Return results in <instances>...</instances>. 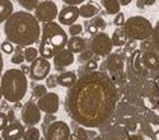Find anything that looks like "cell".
<instances>
[{"label": "cell", "instance_id": "cell-1", "mask_svg": "<svg viewBox=\"0 0 159 140\" xmlns=\"http://www.w3.org/2000/svg\"><path fill=\"white\" fill-rule=\"evenodd\" d=\"M116 103L115 80L110 74L97 70L78 78L65 99L70 119L87 129H97L107 124L115 113Z\"/></svg>", "mask_w": 159, "mask_h": 140}, {"label": "cell", "instance_id": "cell-2", "mask_svg": "<svg viewBox=\"0 0 159 140\" xmlns=\"http://www.w3.org/2000/svg\"><path fill=\"white\" fill-rule=\"evenodd\" d=\"M4 34L7 40L16 46L28 47L39 42L41 25L31 11L18 10L5 20Z\"/></svg>", "mask_w": 159, "mask_h": 140}, {"label": "cell", "instance_id": "cell-3", "mask_svg": "<svg viewBox=\"0 0 159 140\" xmlns=\"http://www.w3.org/2000/svg\"><path fill=\"white\" fill-rule=\"evenodd\" d=\"M68 33L62 28V25L56 22L42 23L41 27V38H39L38 52L39 56L45 59H54L56 54L66 48L68 45Z\"/></svg>", "mask_w": 159, "mask_h": 140}, {"label": "cell", "instance_id": "cell-4", "mask_svg": "<svg viewBox=\"0 0 159 140\" xmlns=\"http://www.w3.org/2000/svg\"><path fill=\"white\" fill-rule=\"evenodd\" d=\"M3 98L9 103L20 102L28 91V79L20 69H9L4 71L0 82Z\"/></svg>", "mask_w": 159, "mask_h": 140}, {"label": "cell", "instance_id": "cell-5", "mask_svg": "<svg viewBox=\"0 0 159 140\" xmlns=\"http://www.w3.org/2000/svg\"><path fill=\"white\" fill-rule=\"evenodd\" d=\"M153 24L148 18H145L143 16H132L126 19L124 31L126 32L127 37L130 40L135 41H143L150 38L153 33Z\"/></svg>", "mask_w": 159, "mask_h": 140}, {"label": "cell", "instance_id": "cell-6", "mask_svg": "<svg viewBox=\"0 0 159 140\" xmlns=\"http://www.w3.org/2000/svg\"><path fill=\"white\" fill-rule=\"evenodd\" d=\"M89 45H90V50L93 51L96 56L107 57L108 55L112 54L113 43H112L111 37L106 32H98L93 34Z\"/></svg>", "mask_w": 159, "mask_h": 140}, {"label": "cell", "instance_id": "cell-7", "mask_svg": "<svg viewBox=\"0 0 159 140\" xmlns=\"http://www.w3.org/2000/svg\"><path fill=\"white\" fill-rule=\"evenodd\" d=\"M59 11L60 10L55 2H52V0H43V2H41L37 5L34 10V16L39 23H47V22L55 20L59 16Z\"/></svg>", "mask_w": 159, "mask_h": 140}, {"label": "cell", "instance_id": "cell-8", "mask_svg": "<svg viewBox=\"0 0 159 140\" xmlns=\"http://www.w3.org/2000/svg\"><path fill=\"white\" fill-rule=\"evenodd\" d=\"M71 131L69 125L56 120L45 130V140H70Z\"/></svg>", "mask_w": 159, "mask_h": 140}, {"label": "cell", "instance_id": "cell-9", "mask_svg": "<svg viewBox=\"0 0 159 140\" xmlns=\"http://www.w3.org/2000/svg\"><path fill=\"white\" fill-rule=\"evenodd\" d=\"M30 78L34 82H41L46 79L51 73V62L48 59H45L42 56H38L36 60H33L30 65Z\"/></svg>", "mask_w": 159, "mask_h": 140}, {"label": "cell", "instance_id": "cell-10", "mask_svg": "<svg viewBox=\"0 0 159 140\" xmlns=\"http://www.w3.org/2000/svg\"><path fill=\"white\" fill-rule=\"evenodd\" d=\"M41 110H39L38 105L31 99L25 102V105L22 107L20 111V119L24 125L27 126H36L37 124L41 122Z\"/></svg>", "mask_w": 159, "mask_h": 140}, {"label": "cell", "instance_id": "cell-11", "mask_svg": "<svg viewBox=\"0 0 159 140\" xmlns=\"http://www.w3.org/2000/svg\"><path fill=\"white\" fill-rule=\"evenodd\" d=\"M37 105L45 113H56L60 108V97L55 92H47L37 101Z\"/></svg>", "mask_w": 159, "mask_h": 140}, {"label": "cell", "instance_id": "cell-12", "mask_svg": "<svg viewBox=\"0 0 159 140\" xmlns=\"http://www.w3.org/2000/svg\"><path fill=\"white\" fill-rule=\"evenodd\" d=\"M124 66H125V60L122 57V55L120 54H111L106 59V62L102 64L101 66V71H108L110 74H120L124 71Z\"/></svg>", "mask_w": 159, "mask_h": 140}, {"label": "cell", "instance_id": "cell-13", "mask_svg": "<svg viewBox=\"0 0 159 140\" xmlns=\"http://www.w3.org/2000/svg\"><path fill=\"white\" fill-rule=\"evenodd\" d=\"M80 17V13H79V8L78 7H73V5H66L62 7V9L59 11L57 16V20L61 25H71L74 23H76V20Z\"/></svg>", "mask_w": 159, "mask_h": 140}, {"label": "cell", "instance_id": "cell-14", "mask_svg": "<svg viewBox=\"0 0 159 140\" xmlns=\"http://www.w3.org/2000/svg\"><path fill=\"white\" fill-rule=\"evenodd\" d=\"M24 126L23 124L14 121V122H9V125L2 131V138L4 140H20L23 139L24 135Z\"/></svg>", "mask_w": 159, "mask_h": 140}, {"label": "cell", "instance_id": "cell-15", "mask_svg": "<svg viewBox=\"0 0 159 140\" xmlns=\"http://www.w3.org/2000/svg\"><path fill=\"white\" fill-rule=\"evenodd\" d=\"M74 62V54L68 48H64L59 54L54 56V65L56 69H64L70 66Z\"/></svg>", "mask_w": 159, "mask_h": 140}, {"label": "cell", "instance_id": "cell-16", "mask_svg": "<svg viewBox=\"0 0 159 140\" xmlns=\"http://www.w3.org/2000/svg\"><path fill=\"white\" fill-rule=\"evenodd\" d=\"M141 64L148 70H159V52L157 51H145L140 55Z\"/></svg>", "mask_w": 159, "mask_h": 140}, {"label": "cell", "instance_id": "cell-17", "mask_svg": "<svg viewBox=\"0 0 159 140\" xmlns=\"http://www.w3.org/2000/svg\"><path fill=\"white\" fill-rule=\"evenodd\" d=\"M66 48L71 51L73 54H80L82 51H84L87 48V42L84 38L79 37V36H70V38L68 40Z\"/></svg>", "mask_w": 159, "mask_h": 140}, {"label": "cell", "instance_id": "cell-18", "mask_svg": "<svg viewBox=\"0 0 159 140\" xmlns=\"http://www.w3.org/2000/svg\"><path fill=\"white\" fill-rule=\"evenodd\" d=\"M78 80V76L74 71H70V70H66V71H62L57 75V84L64 87V88H68L70 89Z\"/></svg>", "mask_w": 159, "mask_h": 140}, {"label": "cell", "instance_id": "cell-19", "mask_svg": "<svg viewBox=\"0 0 159 140\" xmlns=\"http://www.w3.org/2000/svg\"><path fill=\"white\" fill-rule=\"evenodd\" d=\"M14 5L11 0H0V24L5 23V20L13 14Z\"/></svg>", "mask_w": 159, "mask_h": 140}, {"label": "cell", "instance_id": "cell-20", "mask_svg": "<svg viewBox=\"0 0 159 140\" xmlns=\"http://www.w3.org/2000/svg\"><path fill=\"white\" fill-rule=\"evenodd\" d=\"M98 7L96 4L92 3H87V4H82L79 7V13H80V17L85 18V19H92L93 17H96L98 14Z\"/></svg>", "mask_w": 159, "mask_h": 140}, {"label": "cell", "instance_id": "cell-21", "mask_svg": "<svg viewBox=\"0 0 159 140\" xmlns=\"http://www.w3.org/2000/svg\"><path fill=\"white\" fill-rule=\"evenodd\" d=\"M101 4L110 16H116L121 10V4L118 0H101Z\"/></svg>", "mask_w": 159, "mask_h": 140}, {"label": "cell", "instance_id": "cell-22", "mask_svg": "<svg viewBox=\"0 0 159 140\" xmlns=\"http://www.w3.org/2000/svg\"><path fill=\"white\" fill-rule=\"evenodd\" d=\"M111 40H112L113 46H116V47H121V46L126 45V42L130 40V38L127 37V34H126V32H125L124 29H121L120 27H118V28L112 33Z\"/></svg>", "mask_w": 159, "mask_h": 140}, {"label": "cell", "instance_id": "cell-23", "mask_svg": "<svg viewBox=\"0 0 159 140\" xmlns=\"http://www.w3.org/2000/svg\"><path fill=\"white\" fill-rule=\"evenodd\" d=\"M41 139V133L36 126H28V129H25L23 140H39Z\"/></svg>", "mask_w": 159, "mask_h": 140}, {"label": "cell", "instance_id": "cell-24", "mask_svg": "<svg viewBox=\"0 0 159 140\" xmlns=\"http://www.w3.org/2000/svg\"><path fill=\"white\" fill-rule=\"evenodd\" d=\"M23 55H24V60L31 64L33 60H36L39 56V52H38V48H34L33 46H28V47H24Z\"/></svg>", "mask_w": 159, "mask_h": 140}, {"label": "cell", "instance_id": "cell-25", "mask_svg": "<svg viewBox=\"0 0 159 140\" xmlns=\"http://www.w3.org/2000/svg\"><path fill=\"white\" fill-rule=\"evenodd\" d=\"M18 4L27 11H32L36 10L37 5L39 4V0H17Z\"/></svg>", "mask_w": 159, "mask_h": 140}, {"label": "cell", "instance_id": "cell-26", "mask_svg": "<svg viewBox=\"0 0 159 140\" xmlns=\"http://www.w3.org/2000/svg\"><path fill=\"white\" fill-rule=\"evenodd\" d=\"M47 87L43 84H36L34 87H32V97L39 99L41 97H43L47 93Z\"/></svg>", "mask_w": 159, "mask_h": 140}, {"label": "cell", "instance_id": "cell-27", "mask_svg": "<svg viewBox=\"0 0 159 140\" xmlns=\"http://www.w3.org/2000/svg\"><path fill=\"white\" fill-rule=\"evenodd\" d=\"M94 57H96V55H94L93 51H92L90 48H85L84 51H82V52L79 54L78 61L80 62V64H84V62H87V61H89L92 59H94Z\"/></svg>", "mask_w": 159, "mask_h": 140}, {"label": "cell", "instance_id": "cell-28", "mask_svg": "<svg viewBox=\"0 0 159 140\" xmlns=\"http://www.w3.org/2000/svg\"><path fill=\"white\" fill-rule=\"evenodd\" d=\"M89 25H92V27L97 28L98 31H102V29H106V27H107V23H106V20H104L103 18L96 16V17H93V18L90 19Z\"/></svg>", "mask_w": 159, "mask_h": 140}, {"label": "cell", "instance_id": "cell-29", "mask_svg": "<svg viewBox=\"0 0 159 140\" xmlns=\"http://www.w3.org/2000/svg\"><path fill=\"white\" fill-rule=\"evenodd\" d=\"M150 40L153 42V46L155 48L157 52H159V22L155 23L154 28H153V33L150 36Z\"/></svg>", "mask_w": 159, "mask_h": 140}, {"label": "cell", "instance_id": "cell-30", "mask_svg": "<svg viewBox=\"0 0 159 140\" xmlns=\"http://www.w3.org/2000/svg\"><path fill=\"white\" fill-rule=\"evenodd\" d=\"M98 68H99L98 61L96 59H92V60H89L84 64V74L90 73V71H96V70H98Z\"/></svg>", "mask_w": 159, "mask_h": 140}, {"label": "cell", "instance_id": "cell-31", "mask_svg": "<svg viewBox=\"0 0 159 140\" xmlns=\"http://www.w3.org/2000/svg\"><path fill=\"white\" fill-rule=\"evenodd\" d=\"M0 50L3 51L4 54H7V55H10V54H13L16 51V47H14V45H13L10 41H4L3 43H2V46H0Z\"/></svg>", "mask_w": 159, "mask_h": 140}, {"label": "cell", "instance_id": "cell-32", "mask_svg": "<svg viewBox=\"0 0 159 140\" xmlns=\"http://www.w3.org/2000/svg\"><path fill=\"white\" fill-rule=\"evenodd\" d=\"M70 36H79L83 32V25L79 24V23H74L71 25H69V29H68Z\"/></svg>", "mask_w": 159, "mask_h": 140}, {"label": "cell", "instance_id": "cell-33", "mask_svg": "<svg viewBox=\"0 0 159 140\" xmlns=\"http://www.w3.org/2000/svg\"><path fill=\"white\" fill-rule=\"evenodd\" d=\"M140 51L141 52H145V51H155L154 46H153V42L150 38H147V40H143L141 43H140Z\"/></svg>", "mask_w": 159, "mask_h": 140}, {"label": "cell", "instance_id": "cell-34", "mask_svg": "<svg viewBox=\"0 0 159 140\" xmlns=\"http://www.w3.org/2000/svg\"><path fill=\"white\" fill-rule=\"evenodd\" d=\"M24 61H25V60H24V55H23L22 51H20V52L16 51V52L13 54L11 59H10V62H11V64H16V65H22Z\"/></svg>", "mask_w": 159, "mask_h": 140}, {"label": "cell", "instance_id": "cell-35", "mask_svg": "<svg viewBox=\"0 0 159 140\" xmlns=\"http://www.w3.org/2000/svg\"><path fill=\"white\" fill-rule=\"evenodd\" d=\"M90 133H93V131H88V130H85L84 126H80L76 130L75 134H76V136H78L79 140H89V134Z\"/></svg>", "mask_w": 159, "mask_h": 140}, {"label": "cell", "instance_id": "cell-36", "mask_svg": "<svg viewBox=\"0 0 159 140\" xmlns=\"http://www.w3.org/2000/svg\"><path fill=\"white\" fill-rule=\"evenodd\" d=\"M59 84H57V76L54 75V74H50L47 78H46V87L48 89H54L56 88Z\"/></svg>", "mask_w": 159, "mask_h": 140}, {"label": "cell", "instance_id": "cell-37", "mask_svg": "<svg viewBox=\"0 0 159 140\" xmlns=\"http://www.w3.org/2000/svg\"><path fill=\"white\" fill-rule=\"evenodd\" d=\"M125 16H124V13H117V14L115 16V18H113V24L116 25V27H124L125 25Z\"/></svg>", "mask_w": 159, "mask_h": 140}, {"label": "cell", "instance_id": "cell-38", "mask_svg": "<svg viewBox=\"0 0 159 140\" xmlns=\"http://www.w3.org/2000/svg\"><path fill=\"white\" fill-rule=\"evenodd\" d=\"M54 121H56V116H55V113H46V117L43 119V122H42V127L46 130L47 127L46 126H50Z\"/></svg>", "mask_w": 159, "mask_h": 140}, {"label": "cell", "instance_id": "cell-39", "mask_svg": "<svg viewBox=\"0 0 159 140\" xmlns=\"http://www.w3.org/2000/svg\"><path fill=\"white\" fill-rule=\"evenodd\" d=\"M8 125H9V120H8L7 113L3 112V111H0V131H3Z\"/></svg>", "mask_w": 159, "mask_h": 140}, {"label": "cell", "instance_id": "cell-40", "mask_svg": "<svg viewBox=\"0 0 159 140\" xmlns=\"http://www.w3.org/2000/svg\"><path fill=\"white\" fill-rule=\"evenodd\" d=\"M62 3H65L66 5H73V7H78L84 4V0H62Z\"/></svg>", "mask_w": 159, "mask_h": 140}, {"label": "cell", "instance_id": "cell-41", "mask_svg": "<svg viewBox=\"0 0 159 140\" xmlns=\"http://www.w3.org/2000/svg\"><path fill=\"white\" fill-rule=\"evenodd\" d=\"M149 121H150L153 125L158 126V125H159V115H157V113H150V115H149Z\"/></svg>", "mask_w": 159, "mask_h": 140}, {"label": "cell", "instance_id": "cell-42", "mask_svg": "<svg viewBox=\"0 0 159 140\" xmlns=\"http://www.w3.org/2000/svg\"><path fill=\"white\" fill-rule=\"evenodd\" d=\"M136 41L135 40H129L127 42H126V45H125V47H126V50H132V51H135V48H136Z\"/></svg>", "mask_w": 159, "mask_h": 140}, {"label": "cell", "instance_id": "cell-43", "mask_svg": "<svg viewBox=\"0 0 159 140\" xmlns=\"http://www.w3.org/2000/svg\"><path fill=\"white\" fill-rule=\"evenodd\" d=\"M7 116H8L9 122H14V121H16V113H14V111H13V110L9 111V113L7 115Z\"/></svg>", "mask_w": 159, "mask_h": 140}, {"label": "cell", "instance_id": "cell-44", "mask_svg": "<svg viewBox=\"0 0 159 140\" xmlns=\"http://www.w3.org/2000/svg\"><path fill=\"white\" fill-rule=\"evenodd\" d=\"M3 68H4V60H3L2 51H0V78H2V75H3Z\"/></svg>", "mask_w": 159, "mask_h": 140}, {"label": "cell", "instance_id": "cell-45", "mask_svg": "<svg viewBox=\"0 0 159 140\" xmlns=\"http://www.w3.org/2000/svg\"><path fill=\"white\" fill-rule=\"evenodd\" d=\"M30 69H31L30 66H25V65H23V64H22V68H20V70H22V71H23L25 75H27V74L30 75Z\"/></svg>", "mask_w": 159, "mask_h": 140}, {"label": "cell", "instance_id": "cell-46", "mask_svg": "<svg viewBox=\"0 0 159 140\" xmlns=\"http://www.w3.org/2000/svg\"><path fill=\"white\" fill-rule=\"evenodd\" d=\"M155 2L157 0H144V4H145V7H152L155 4Z\"/></svg>", "mask_w": 159, "mask_h": 140}, {"label": "cell", "instance_id": "cell-47", "mask_svg": "<svg viewBox=\"0 0 159 140\" xmlns=\"http://www.w3.org/2000/svg\"><path fill=\"white\" fill-rule=\"evenodd\" d=\"M118 2H120V4L121 5H129V4H131L132 3V0H118Z\"/></svg>", "mask_w": 159, "mask_h": 140}, {"label": "cell", "instance_id": "cell-48", "mask_svg": "<svg viewBox=\"0 0 159 140\" xmlns=\"http://www.w3.org/2000/svg\"><path fill=\"white\" fill-rule=\"evenodd\" d=\"M122 140H141L139 136H129V138H125Z\"/></svg>", "mask_w": 159, "mask_h": 140}, {"label": "cell", "instance_id": "cell-49", "mask_svg": "<svg viewBox=\"0 0 159 140\" xmlns=\"http://www.w3.org/2000/svg\"><path fill=\"white\" fill-rule=\"evenodd\" d=\"M136 5H138L139 8H145V4H144V0H138V3H136Z\"/></svg>", "mask_w": 159, "mask_h": 140}, {"label": "cell", "instance_id": "cell-50", "mask_svg": "<svg viewBox=\"0 0 159 140\" xmlns=\"http://www.w3.org/2000/svg\"><path fill=\"white\" fill-rule=\"evenodd\" d=\"M70 140H79V139H78L76 134H71V136H70Z\"/></svg>", "mask_w": 159, "mask_h": 140}, {"label": "cell", "instance_id": "cell-51", "mask_svg": "<svg viewBox=\"0 0 159 140\" xmlns=\"http://www.w3.org/2000/svg\"><path fill=\"white\" fill-rule=\"evenodd\" d=\"M2 98H3V92H2V87H0V102H2Z\"/></svg>", "mask_w": 159, "mask_h": 140}, {"label": "cell", "instance_id": "cell-52", "mask_svg": "<svg viewBox=\"0 0 159 140\" xmlns=\"http://www.w3.org/2000/svg\"><path fill=\"white\" fill-rule=\"evenodd\" d=\"M93 140H101V138H99V136H94Z\"/></svg>", "mask_w": 159, "mask_h": 140}, {"label": "cell", "instance_id": "cell-53", "mask_svg": "<svg viewBox=\"0 0 159 140\" xmlns=\"http://www.w3.org/2000/svg\"><path fill=\"white\" fill-rule=\"evenodd\" d=\"M0 140H4V139H3V138H2V136H0Z\"/></svg>", "mask_w": 159, "mask_h": 140}, {"label": "cell", "instance_id": "cell-54", "mask_svg": "<svg viewBox=\"0 0 159 140\" xmlns=\"http://www.w3.org/2000/svg\"><path fill=\"white\" fill-rule=\"evenodd\" d=\"M0 37H2V32H0Z\"/></svg>", "mask_w": 159, "mask_h": 140}, {"label": "cell", "instance_id": "cell-55", "mask_svg": "<svg viewBox=\"0 0 159 140\" xmlns=\"http://www.w3.org/2000/svg\"><path fill=\"white\" fill-rule=\"evenodd\" d=\"M39 140H41V139H39Z\"/></svg>", "mask_w": 159, "mask_h": 140}]
</instances>
